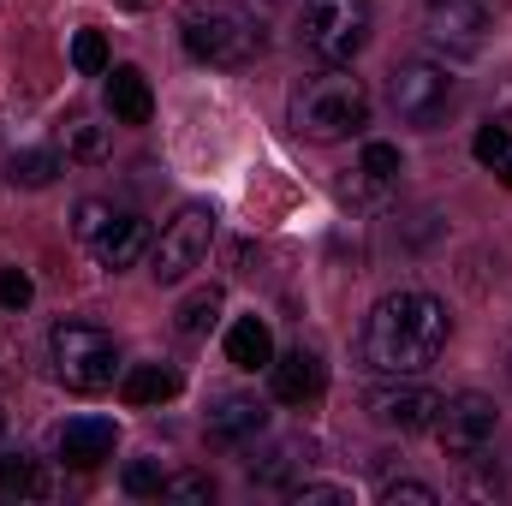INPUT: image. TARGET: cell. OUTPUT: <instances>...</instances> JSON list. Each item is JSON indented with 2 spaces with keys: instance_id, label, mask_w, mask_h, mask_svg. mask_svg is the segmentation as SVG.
I'll return each mask as SVG.
<instances>
[{
  "instance_id": "33",
  "label": "cell",
  "mask_w": 512,
  "mask_h": 506,
  "mask_svg": "<svg viewBox=\"0 0 512 506\" xmlns=\"http://www.w3.org/2000/svg\"><path fill=\"white\" fill-rule=\"evenodd\" d=\"M507 376H512V346H507Z\"/></svg>"
},
{
  "instance_id": "6",
  "label": "cell",
  "mask_w": 512,
  "mask_h": 506,
  "mask_svg": "<svg viewBox=\"0 0 512 506\" xmlns=\"http://www.w3.org/2000/svg\"><path fill=\"white\" fill-rule=\"evenodd\" d=\"M209 245H215V209H209V203H185V209L161 227V239L149 245V274H155L161 286H173V280H185L191 268H203Z\"/></svg>"
},
{
  "instance_id": "14",
  "label": "cell",
  "mask_w": 512,
  "mask_h": 506,
  "mask_svg": "<svg viewBox=\"0 0 512 506\" xmlns=\"http://www.w3.org/2000/svg\"><path fill=\"white\" fill-rule=\"evenodd\" d=\"M149 245H155V239H149V221H143V215H114V221L90 239V256H96L102 268H114V274H120V268H131Z\"/></svg>"
},
{
  "instance_id": "1",
  "label": "cell",
  "mask_w": 512,
  "mask_h": 506,
  "mask_svg": "<svg viewBox=\"0 0 512 506\" xmlns=\"http://www.w3.org/2000/svg\"><path fill=\"white\" fill-rule=\"evenodd\" d=\"M447 334H453V316H447L441 298H429V292H387L370 310L364 334H358V358L376 376H423L447 352Z\"/></svg>"
},
{
  "instance_id": "27",
  "label": "cell",
  "mask_w": 512,
  "mask_h": 506,
  "mask_svg": "<svg viewBox=\"0 0 512 506\" xmlns=\"http://www.w3.org/2000/svg\"><path fill=\"white\" fill-rule=\"evenodd\" d=\"M114 215H120L114 203H102V197H84V203H78V215H72V233H78V239L90 245V239H96V233H102V227H108Z\"/></svg>"
},
{
  "instance_id": "23",
  "label": "cell",
  "mask_w": 512,
  "mask_h": 506,
  "mask_svg": "<svg viewBox=\"0 0 512 506\" xmlns=\"http://www.w3.org/2000/svg\"><path fill=\"white\" fill-rule=\"evenodd\" d=\"M292 477H298V447H268L251 459V483L262 489H292Z\"/></svg>"
},
{
  "instance_id": "24",
  "label": "cell",
  "mask_w": 512,
  "mask_h": 506,
  "mask_svg": "<svg viewBox=\"0 0 512 506\" xmlns=\"http://www.w3.org/2000/svg\"><path fill=\"white\" fill-rule=\"evenodd\" d=\"M72 66H78L84 78H102V72H108V42H102V30H78V36H72Z\"/></svg>"
},
{
  "instance_id": "15",
  "label": "cell",
  "mask_w": 512,
  "mask_h": 506,
  "mask_svg": "<svg viewBox=\"0 0 512 506\" xmlns=\"http://www.w3.org/2000/svg\"><path fill=\"white\" fill-rule=\"evenodd\" d=\"M108 108L120 126H149L155 96H149V78L137 66H108Z\"/></svg>"
},
{
  "instance_id": "4",
  "label": "cell",
  "mask_w": 512,
  "mask_h": 506,
  "mask_svg": "<svg viewBox=\"0 0 512 506\" xmlns=\"http://www.w3.org/2000/svg\"><path fill=\"white\" fill-rule=\"evenodd\" d=\"M370 0H304V18H298V42L304 54H316L322 66H352L370 42Z\"/></svg>"
},
{
  "instance_id": "32",
  "label": "cell",
  "mask_w": 512,
  "mask_h": 506,
  "mask_svg": "<svg viewBox=\"0 0 512 506\" xmlns=\"http://www.w3.org/2000/svg\"><path fill=\"white\" fill-rule=\"evenodd\" d=\"M120 6H149V0H120Z\"/></svg>"
},
{
  "instance_id": "8",
  "label": "cell",
  "mask_w": 512,
  "mask_h": 506,
  "mask_svg": "<svg viewBox=\"0 0 512 506\" xmlns=\"http://www.w3.org/2000/svg\"><path fill=\"white\" fill-rule=\"evenodd\" d=\"M447 108H453V78H447V66H435V60H405V66L393 72V114H399L405 126H435Z\"/></svg>"
},
{
  "instance_id": "7",
  "label": "cell",
  "mask_w": 512,
  "mask_h": 506,
  "mask_svg": "<svg viewBox=\"0 0 512 506\" xmlns=\"http://www.w3.org/2000/svg\"><path fill=\"white\" fill-rule=\"evenodd\" d=\"M495 429H501V411H495V399H483V393H459V399H441V417H435V441H441V453L447 459H477L489 441H495Z\"/></svg>"
},
{
  "instance_id": "17",
  "label": "cell",
  "mask_w": 512,
  "mask_h": 506,
  "mask_svg": "<svg viewBox=\"0 0 512 506\" xmlns=\"http://www.w3.org/2000/svg\"><path fill=\"white\" fill-rule=\"evenodd\" d=\"M179 387H185L179 370H167V364H137V370H126V381H120V399H126V405H167Z\"/></svg>"
},
{
  "instance_id": "19",
  "label": "cell",
  "mask_w": 512,
  "mask_h": 506,
  "mask_svg": "<svg viewBox=\"0 0 512 506\" xmlns=\"http://www.w3.org/2000/svg\"><path fill=\"white\" fill-rule=\"evenodd\" d=\"M0 495H18V501H48V495H54V483H48V471H42L30 453H6V459H0Z\"/></svg>"
},
{
  "instance_id": "11",
  "label": "cell",
  "mask_w": 512,
  "mask_h": 506,
  "mask_svg": "<svg viewBox=\"0 0 512 506\" xmlns=\"http://www.w3.org/2000/svg\"><path fill=\"white\" fill-rule=\"evenodd\" d=\"M114 441H120V429H114L108 417H72V423H60V435H54V447H60V459H66L72 471H96L102 459H114Z\"/></svg>"
},
{
  "instance_id": "34",
  "label": "cell",
  "mask_w": 512,
  "mask_h": 506,
  "mask_svg": "<svg viewBox=\"0 0 512 506\" xmlns=\"http://www.w3.org/2000/svg\"><path fill=\"white\" fill-rule=\"evenodd\" d=\"M0 435H6V411H0Z\"/></svg>"
},
{
  "instance_id": "26",
  "label": "cell",
  "mask_w": 512,
  "mask_h": 506,
  "mask_svg": "<svg viewBox=\"0 0 512 506\" xmlns=\"http://www.w3.org/2000/svg\"><path fill=\"white\" fill-rule=\"evenodd\" d=\"M399 167H405V161H399L393 143H364V179H370V185H393Z\"/></svg>"
},
{
  "instance_id": "25",
  "label": "cell",
  "mask_w": 512,
  "mask_h": 506,
  "mask_svg": "<svg viewBox=\"0 0 512 506\" xmlns=\"http://www.w3.org/2000/svg\"><path fill=\"white\" fill-rule=\"evenodd\" d=\"M161 501H215V483L203 477V471H179V477H167L161 483Z\"/></svg>"
},
{
  "instance_id": "22",
  "label": "cell",
  "mask_w": 512,
  "mask_h": 506,
  "mask_svg": "<svg viewBox=\"0 0 512 506\" xmlns=\"http://www.w3.org/2000/svg\"><path fill=\"white\" fill-rule=\"evenodd\" d=\"M471 155H477L501 185H512V131L507 126H483L477 137H471Z\"/></svg>"
},
{
  "instance_id": "5",
  "label": "cell",
  "mask_w": 512,
  "mask_h": 506,
  "mask_svg": "<svg viewBox=\"0 0 512 506\" xmlns=\"http://www.w3.org/2000/svg\"><path fill=\"white\" fill-rule=\"evenodd\" d=\"M48 358H54V376L66 381L72 393H102V387H114V376H120L114 334L96 328V322H54Z\"/></svg>"
},
{
  "instance_id": "12",
  "label": "cell",
  "mask_w": 512,
  "mask_h": 506,
  "mask_svg": "<svg viewBox=\"0 0 512 506\" xmlns=\"http://www.w3.org/2000/svg\"><path fill=\"white\" fill-rule=\"evenodd\" d=\"M268 381H274V399L280 405H310V399H322V387H328V370H322V358L316 352H286V358H274L268 364Z\"/></svg>"
},
{
  "instance_id": "31",
  "label": "cell",
  "mask_w": 512,
  "mask_h": 506,
  "mask_svg": "<svg viewBox=\"0 0 512 506\" xmlns=\"http://www.w3.org/2000/svg\"><path fill=\"white\" fill-rule=\"evenodd\" d=\"M382 501H387V506H399V501L435 506V501H441V495H435V489H429V483H411V477H405V483H382Z\"/></svg>"
},
{
  "instance_id": "30",
  "label": "cell",
  "mask_w": 512,
  "mask_h": 506,
  "mask_svg": "<svg viewBox=\"0 0 512 506\" xmlns=\"http://www.w3.org/2000/svg\"><path fill=\"white\" fill-rule=\"evenodd\" d=\"M30 292H36V286H30V274H24V268H6V274H0V304H6V310H24V304H30Z\"/></svg>"
},
{
  "instance_id": "20",
  "label": "cell",
  "mask_w": 512,
  "mask_h": 506,
  "mask_svg": "<svg viewBox=\"0 0 512 506\" xmlns=\"http://www.w3.org/2000/svg\"><path fill=\"white\" fill-rule=\"evenodd\" d=\"M60 173H66L60 149H18V155L6 161V179H12V185H24V191H42V185H54Z\"/></svg>"
},
{
  "instance_id": "16",
  "label": "cell",
  "mask_w": 512,
  "mask_h": 506,
  "mask_svg": "<svg viewBox=\"0 0 512 506\" xmlns=\"http://www.w3.org/2000/svg\"><path fill=\"white\" fill-rule=\"evenodd\" d=\"M227 364H239V370H268L274 364V334H268L262 316H239L227 328Z\"/></svg>"
},
{
  "instance_id": "29",
  "label": "cell",
  "mask_w": 512,
  "mask_h": 506,
  "mask_svg": "<svg viewBox=\"0 0 512 506\" xmlns=\"http://www.w3.org/2000/svg\"><path fill=\"white\" fill-rule=\"evenodd\" d=\"M292 501H310V506H352V489H340V483H292Z\"/></svg>"
},
{
  "instance_id": "21",
  "label": "cell",
  "mask_w": 512,
  "mask_h": 506,
  "mask_svg": "<svg viewBox=\"0 0 512 506\" xmlns=\"http://www.w3.org/2000/svg\"><path fill=\"white\" fill-rule=\"evenodd\" d=\"M221 304H227V298H221V286H197V292H191V298L179 304V334L203 340V334H209V328L221 322Z\"/></svg>"
},
{
  "instance_id": "13",
  "label": "cell",
  "mask_w": 512,
  "mask_h": 506,
  "mask_svg": "<svg viewBox=\"0 0 512 506\" xmlns=\"http://www.w3.org/2000/svg\"><path fill=\"white\" fill-rule=\"evenodd\" d=\"M262 429H268V411H262V399H251V393H221L209 405V441H221V447L256 441Z\"/></svg>"
},
{
  "instance_id": "9",
  "label": "cell",
  "mask_w": 512,
  "mask_h": 506,
  "mask_svg": "<svg viewBox=\"0 0 512 506\" xmlns=\"http://www.w3.org/2000/svg\"><path fill=\"white\" fill-rule=\"evenodd\" d=\"M423 30H429V42L435 48H447V54H483V42H489V6L483 0H429V12H423Z\"/></svg>"
},
{
  "instance_id": "28",
  "label": "cell",
  "mask_w": 512,
  "mask_h": 506,
  "mask_svg": "<svg viewBox=\"0 0 512 506\" xmlns=\"http://www.w3.org/2000/svg\"><path fill=\"white\" fill-rule=\"evenodd\" d=\"M161 465H149V459H137V465H126V495L131 501H149V495H161Z\"/></svg>"
},
{
  "instance_id": "10",
  "label": "cell",
  "mask_w": 512,
  "mask_h": 506,
  "mask_svg": "<svg viewBox=\"0 0 512 506\" xmlns=\"http://www.w3.org/2000/svg\"><path fill=\"white\" fill-rule=\"evenodd\" d=\"M364 405H370V417H376L382 429H399V435H423V429H435V417H441V393L411 387L405 376H393V387H376Z\"/></svg>"
},
{
  "instance_id": "3",
  "label": "cell",
  "mask_w": 512,
  "mask_h": 506,
  "mask_svg": "<svg viewBox=\"0 0 512 506\" xmlns=\"http://www.w3.org/2000/svg\"><path fill=\"white\" fill-rule=\"evenodd\" d=\"M179 36L203 66H251L268 48L262 18L239 0H185L179 12Z\"/></svg>"
},
{
  "instance_id": "2",
  "label": "cell",
  "mask_w": 512,
  "mask_h": 506,
  "mask_svg": "<svg viewBox=\"0 0 512 506\" xmlns=\"http://www.w3.org/2000/svg\"><path fill=\"white\" fill-rule=\"evenodd\" d=\"M286 120L310 143H340V137L370 126V90H364V78L352 66H322L292 90Z\"/></svg>"
},
{
  "instance_id": "18",
  "label": "cell",
  "mask_w": 512,
  "mask_h": 506,
  "mask_svg": "<svg viewBox=\"0 0 512 506\" xmlns=\"http://www.w3.org/2000/svg\"><path fill=\"white\" fill-rule=\"evenodd\" d=\"M60 149H66V161H84V167H102V161H108V149H114V137H108V126H96V120H84V114H72V120L60 126Z\"/></svg>"
}]
</instances>
